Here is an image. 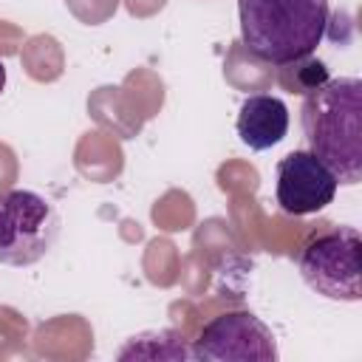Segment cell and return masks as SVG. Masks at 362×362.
Returning <instances> with one entry per match:
<instances>
[{
    "mask_svg": "<svg viewBox=\"0 0 362 362\" xmlns=\"http://www.w3.org/2000/svg\"><path fill=\"white\" fill-rule=\"evenodd\" d=\"M308 150L339 184L362 181V82L356 76L325 79L311 88L300 107Z\"/></svg>",
    "mask_w": 362,
    "mask_h": 362,
    "instance_id": "6da1fadb",
    "label": "cell"
},
{
    "mask_svg": "<svg viewBox=\"0 0 362 362\" xmlns=\"http://www.w3.org/2000/svg\"><path fill=\"white\" fill-rule=\"evenodd\" d=\"M246 51L272 65H291L317 51L328 28V0H238Z\"/></svg>",
    "mask_w": 362,
    "mask_h": 362,
    "instance_id": "7a4b0ae2",
    "label": "cell"
},
{
    "mask_svg": "<svg viewBox=\"0 0 362 362\" xmlns=\"http://www.w3.org/2000/svg\"><path fill=\"white\" fill-rule=\"evenodd\" d=\"M362 238L354 226H334L314 235L300 257L297 269L305 286L328 300L356 303L362 297Z\"/></svg>",
    "mask_w": 362,
    "mask_h": 362,
    "instance_id": "3957f363",
    "label": "cell"
},
{
    "mask_svg": "<svg viewBox=\"0 0 362 362\" xmlns=\"http://www.w3.org/2000/svg\"><path fill=\"white\" fill-rule=\"evenodd\" d=\"M59 238L57 206L34 189H8L0 195V263L34 266Z\"/></svg>",
    "mask_w": 362,
    "mask_h": 362,
    "instance_id": "277c9868",
    "label": "cell"
},
{
    "mask_svg": "<svg viewBox=\"0 0 362 362\" xmlns=\"http://www.w3.org/2000/svg\"><path fill=\"white\" fill-rule=\"evenodd\" d=\"M192 359L201 362H274L277 342L272 328L252 311H226L212 317L195 345Z\"/></svg>",
    "mask_w": 362,
    "mask_h": 362,
    "instance_id": "5b68a950",
    "label": "cell"
},
{
    "mask_svg": "<svg viewBox=\"0 0 362 362\" xmlns=\"http://www.w3.org/2000/svg\"><path fill=\"white\" fill-rule=\"evenodd\" d=\"M337 175L311 153L291 150L277 161V204L286 215H311L337 195Z\"/></svg>",
    "mask_w": 362,
    "mask_h": 362,
    "instance_id": "8992f818",
    "label": "cell"
},
{
    "mask_svg": "<svg viewBox=\"0 0 362 362\" xmlns=\"http://www.w3.org/2000/svg\"><path fill=\"white\" fill-rule=\"evenodd\" d=\"M238 136L249 150H269L288 133V107L280 96L255 93L246 96L238 110Z\"/></svg>",
    "mask_w": 362,
    "mask_h": 362,
    "instance_id": "52a82bcc",
    "label": "cell"
},
{
    "mask_svg": "<svg viewBox=\"0 0 362 362\" xmlns=\"http://www.w3.org/2000/svg\"><path fill=\"white\" fill-rule=\"evenodd\" d=\"M3 88H6V65L0 59V93H3Z\"/></svg>",
    "mask_w": 362,
    "mask_h": 362,
    "instance_id": "ba28073f",
    "label": "cell"
}]
</instances>
